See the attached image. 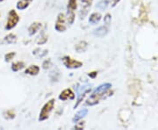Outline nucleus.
Listing matches in <instances>:
<instances>
[{"label":"nucleus","instance_id":"obj_4","mask_svg":"<svg viewBox=\"0 0 158 130\" xmlns=\"http://www.w3.org/2000/svg\"><path fill=\"white\" fill-rule=\"evenodd\" d=\"M90 90H91V85H85L79 87L78 90H77V104L75 105L74 108H77L78 107L79 104L82 102L84 98L86 96V94L89 93Z\"/></svg>","mask_w":158,"mask_h":130},{"label":"nucleus","instance_id":"obj_27","mask_svg":"<svg viewBox=\"0 0 158 130\" xmlns=\"http://www.w3.org/2000/svg\"><path fill=\"white\" fill-rule=\"evenodd\" d=\"M120 0H113V6H115Z\"/></svg>","mask_w":158,"mask_h":130},{"label":"nucleus","instance_id":"obj_16","mask_svg":"<svg viewBox=\"0 0 158 130\" xmlns=\"http://www.w3.org/2000/svg\"><path fill=\"white\" fill-rule=\"evenodd\" d=\"M88 48V44L86 41H80L78 44H77L76 46V49L79 53H82V52H85Z\"/></svg>","mask_w":158,"mask_h":130},{"label":"nucleus","instance_id":"obj_6","mask_svg":"<svg viewBox=\"0 0 158 130\" xmlns=\"http://www.w3.org/2000/svg\"><path fill=\"white\" fill-rule=\"evenodd\" d=\"M55 28L57 32H64L66 30V25H65V15L64 13H59L57 16L56 23L55 26Z\"/></svg>","mask_w":158,"mask_h":130},{"label":"nucleus","instance_id":"obj_20","mask_svg":"<svg viewBox=\"0 0 158 130\" xmlns=\"http://www.w3.org/2000/svg\"><path fill=\"white\" fill-rule=\"evenodd\" d=\"M77 8V0H69L68 3V10L69 11H76Z\"/></svg>","mask_w":158,"mask_h":130},{"label":"nucleus","instance_id":"obj_28","mask_svg":"<svg viewBox=\"0 0 158 130\" xmlns=\"http://www.w3.org/2000/svg\"><path fill=\"white\" fill-rule=\"evenodd\" d=\"M2 1H4V0H0V2H2Z\"/></svg>","mask_w":158,"mask_h":130},{"label":"nucleus","instance_id":"obj_14","mask_svg":"<svg viewBox=\"0 0 158 130\" xmlns=\"http://www.w3.org/2000/svg\"><path fill=\"white\" fill-rule=\"evenodd\" d=\"M4 41L7 44H13L17 41V36L14 34H9L4 38Z\"/></svg>","mask_w":158,"mask_h":130},{"label":"nucleus","instance_id":"obj_23","mask_svg":"<svg viewBox=\"0 0 158 130\" xmlns=\"http://www.w3.org/2000/svg\"><path fill=\"white\" fill-rule=\"evenodd\" d=\"M111 19H112V16H111L109 13H107V14L105 16V18H104V21H105L106 26H109V25L111 24Z\"/></svg>","mask_w":158,"mask_h":130},{"label":"nucleus","instance_id":"obj_7","mask_svg":"<svg viewBox=\"0 0 158 130\" xmlns=\"http://www.w3.org/2000/svg\"><path fill=\"white\" fill-rule=\"evenodd\" d=\"M59 99L62 101H66L68 99H75V94L70 89H65L61 92L59 95Z\"/></svg>","mask_w":158,"mask_h":130},{"label":"nucleus","instance_id":"obj_26","mask_svg":"<svg viewBox=\"0 0 158 130\" xmlns=\"http://www.w3.org/2000/svg\"><path fill=\"white\" fill-rule=\"evenodd\" d=\"M88 75H89V77L91 78H95L97 77V75H98V72L97 71H92V72H90Z\"/></svg>","mask_w":158,"mask_h":130},{"label":"nucleus","instance_id":"obj_1","mask_svg":"<svg viewBox=\"0 0 158 130\" xmlns=\"http://www.w3.org/2000/svg\"><path fill=\"white\" fill-rule=\"evenodd\" d=\"M111 88H112V84H110V83H106V84L99 85L92 92L90 98L87 99L86 105L87 106H95L97 104H98L99 100L104 99V96L107 93V91Z\"/></svg>","mask_w":158,"mask_h":130},{"label":"nucleus","instance_id":"obj_12","mask_svg":"<svg viewBox=\"0 0 158 130\" xmlns=\"http://www.w3.org/2000/svg\"><path fill=\"white\" fill-rule=\"evenodd\" d=\"M39 72L40 68L39 66H37V65H31L25 70V73L31 75V76H36V75H38Z\"/></svg>","mask_w":158,"mask_h":130},{"label":"nucleus","instance_id":"obj_18","mask_svg":"<svg viewBox=\"0 0 158 130\" xmlns=\"http://www.w3.org/2000/svg\"><path fill=\"white\" fill-rule=\"evenodd\" d=\"M108 5H109V1H108V0H101V1H99V2L98 3L97 7H98V9L102 10V11H104V10H106V9L107 8Z\"/></svg>","mask_w":158,"mask_h":130},{"label":"nucleus","instance_id":"obj_5","mask_svg":"<svg viewBox=\"0 0 158 130\" xmlns=\"http://www.w3.org/2000/svg\"><path fill=\"white\" fill-rule=\"evenodd\" d=\"M62 62H63L64 66L68 69H78L83 66V62L77 61L68 56L62 58Z\"/></svg>","mask_w":158,"mask_h":130},{"label":"nucleus","instance_id":"obj_25","mask_svg":"<svg viewBox=\"0 0 158 130\" xmlns=\"http://www.w3.org/2000/svg\"><path fill=\"white\" fill-rule=\"evenodd\" d=\"M84 128H85V123H84V122H81L79 125H76V126H75V128L78 130L84 129Z\"/></svg>","mask_w":158,"mask_h":130},{"label":"nucleus","instance_id":"obj_8","mask_svg":"<svg viewBox=\"0 0 158 130\" xmlns=\"http://www.w3.org/2000/svg\"><path fill=\"white\" fill-rule=\"evenodd\" d=\"M108 33V28L106 26H103V27H99L97 29H95L93 31V34L97 36V37H104L106 36Z\"/></svg>","mask_w":158,"mask_h":130},{"label":"nucleus","instance_id":"obj_19","mask_svg":"<svg viewBox=\"0 0 158 130\" xmlns=\"http://www.w3.org/2000/svg\"><path fill=\"white\" fill-rule=\"evenodd\" d=\"M67 20L69 25H72L75 21V11H69L68 10L67 12Z\"/></svg>","mask_w":158,"mask_h":130},{"label":"nucleus","instance_id":"obj_3","mask_svg":"<svg viewBox=\"0 0 158 130\" xmlns=\"http://www.w3.org/2000/svg\"><path fill=\"white\" fill-rule=\"evenodd\" d=\"M19 19H20V18L17 13V11L13 9L11 10L8 13V19H7V22L6 25V30H11V29L14 28L18 25Z\"/></svg>","mask_w":158,"mask_h":130},{"label":"nucleus","instance_id":"obj_13","mask_svg":"<svg viewBox=\"0 0 158 130\" xmlns=\"http://www.w3.org/2000/svg\"><path fill=\"white\" fill-rule=\"evenodd\" d=\"M101 14L100 13H98V12H94V13H92L91 15L89 18V22L90 24H97V23H98L100 21V19H101Z\"/></svg>","mask_w":158,"mask_h":130},{"label":"nucleus","instance_id":"obj_10","mask_svg":"<svg viewBox=\"0 0 158 130\" xmlns=\"http://www.w3.org/2000/svg\"><path fill=\"white\" fill-rule=\"evenodd\" d=\"M87 113H88V109H86V108H84V109L80 110L78 113L74 116L73 120H72L73 122H75V123L78 122L80 120H82L84 117H85L87 115Z\"/></svg>","mask_w":158,"mask_h":130},{"label":"nucleus","instance_id":"obj_24","mask_svg":"<svg viewBox=\"0 0 158 130\" xmlns=\"http://www.w3.org/2000/svg\"><path fill=\"white\" fill-rule=\"evenodd\" d=\"M51 66V61L50 60H46L45 62H43V64H42V68L44 69H48Z\"/></svg>","mask_w":158,"mask_h":130},{"label":"nucleus","instance_id":"obj_9","mask_svg":"<svg viewBox=\"0 0 158 130\" xmlns=\"http://www.w3.org/2000/svg\"><path fill=\"white\" fill-rule=\"evenodd\" d=\"M41 28V23L40 22H34L28 28V34L30 36H33Z\"/></svg>","mask_w":158,"mask_h":130},{"label":"nucleus","instance_id":"obj_2","mask_svg":"<svg viewBox=\"0 0 158 130\" xmlns=\"http://www.w3.org/2000/svg\"><path fill=\"white\" fill-rule=\"evenodd\" d=\"M55 102H56L55 99H51L50 100H48L43 106V107H42L40 113L39 119H38L39 121H43V120H46L49 118L50 113L52 112L54 107H55Z\"/></svg>","mask_w":158,"mask_h":130},{"label":"nucleus","instance_id":"obj_11","mask_svg":"<svg viewBox=\"0 0 158 130\" xmlns=\"http://www.w3.org/2000/svg\"><path fill=\"white\" fill-rule=\"evenodd\" d=\"M32 1L33 0H19L17 5H16V7L19 10H25L30 6Z\"/></svg>","mask_w":158,"mask_h":130},{"label":"nucleus","instance_id":"obj_21","mask_svg":"<svg viewBox=\"0 0 158 130\" xmlns=\"http://www.w3.org/2000/svg\"><path fill=\"white\" fill-rule=\"evenodd\" d=\"M5 117L8 120H12L15 118V113L12 110H8L5 113Z\"/></svg>","mask_w":158,"mask_h":130},{"label":"nucleus","instance_id":"obj_17","mask_svg":"<svg viewBox=\"0 0 158 130\" xmlns=\"http://www.w3.org/2000/svg\"><path fill=\"white\" fill-rule=\"evenodd\" d=\"M24 67H25V63H24V62H14V63H12V65H11V69H12V71L17 72V71H19V70L22 69Z\"/></svg>","mask_w":158,"mask_h":130},{"label":"nucleus","instance_id":"obj_15","mask_svg":"<svg viewBox=\"0 0 158 130\" xmlns=\"http://www.w3.org/2000/svg\"><path fill=\"white\" fill-rule=\"evenodd\" d=\"M92 1L93 0H80L81 5H82V11H85V13H87L88 8L90 7L91 4H92Z\"/></svg>","mask_w":158,"mask_h":130},{"label":"nucleus","instance_id":"obj_22","mask_svg":"<svg viewBox=\"0 0 158 130\" xmlns=\"http://www.w3.org/2000/svg\"><path fill=\"white\" fill-rule=\"evenodd\" d=\"M16 56V53L15 52H10V53H7L6 56H5V59H6V62H10L11 61L14 57Z\"/></svg>","mask_w":158,"mask_h":130}]
</instances>
